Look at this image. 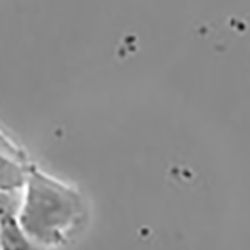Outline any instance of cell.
Returning a JSON list of instances; mask_svg holds the SVG:
<instances>
[{
	"instance_id": "2",
	"label": "cell",
	"mask_w": 250,
	"mask_h": 250,
	"mask_svg": "<svg viewBox=\"0 0 250 250\" xmlns=\"http://www.w3.org/2000/svg\"><path fill=\"white\" fill-rule=\"evenodd\" d=\"M0 248L1 250H39L29 242L25 231L9 214H3L0 219Z\"/></svg>"
},
{
	"instance_id": "3",
	"label": "cell",
	"mask_w": 250,
	"mask_h": 250,
	"mask_svg": "<svg viewBox=\"0 0 250 250\" xmlns=\"http://www.w3.org/2000/svg\"><path fill=\"white\" fill-rule=\"evenodd\" d=\"M24 183L23 173L17 165L0 158V188L14 189L21 187Z\"/></svg>"
},
{
	"instance_id": "1",
	"label": "cell",
	"mask_w": 250,
	"mask_h": 250,
	"mask_svg": "<svg viewBox=\"0 0 250 250\" xmlns=\"http://www.w3.org/2000/svg\"><path fill=\"white\" fill-rule=\"evenodd\" d=\"M74 195L65 188L33 176L28 184L21 225L30 236L45 243H55L73 224L78 213Z\"/></svg>"
}]
</instances>
